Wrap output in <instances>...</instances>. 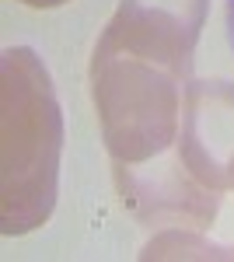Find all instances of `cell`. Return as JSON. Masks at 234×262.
Masks as SVG:
<instances>
[{
    "label": "cell",
    "mask_w": 234,
    "mask_h": 262,
    "mask_svg": "<svg viewBox=\"0 0 234 262\" xmlns=\"http://www.w3.org/2000/svg\"><path fill=\"white\" fill-rule=\"evenodd\" d=\"M210 0H119L91 56V98L112 168L175 150Z\"/></svg>",
    "instance_id": "1"
},
{
    "label": "cell",
    "mask_w": 234,
    "mask_h": 262,
    "mask_svg": "<svg viewBox=\"0 0 234 262\" xmlns=\"http://www.w3.org/2000/svg\"><path fill=\"white\" fill-rule=\"evenodd\" d=\"M63 112L35 49L0 60V231L28 234L53 217L59 192Z\"/></svg>",
    "instance_id": "2"
},
{
    "label": "cell",
    "mask_w": 234,
    "mask_h": 262,
    "mask_svg": "<svg viewBox=\"0 0 234 262\" xmlns=\"http://www.w3.org/2000/svg\"><path fill=\"white\" fill-rule=\"evenodd\" d=\"M175 154L199 185L234 192V84L189 81Z\"/></svg>",
    "instance_id": "3"
},
{
    "label": "cell",
    "mask_w": 234,
    "mask_h": 262,
    "mask_svg": "<svg viewBox=\"0 0 234 262\" xmlns=\"http://www.w3.org/2000/svg\"><path fill=\"white\" fill-rule=\"evenodd\" d=\"M116 182L122 203L143 224H189L196 231H206L220 206V192L199 185L182 168L175 150L147 164L116 168Z\"/></svg>",
    "instance_id": "4"
},
{
    "label": "cell",
    "mask_w": 234,
    "mask_h": 262,
    "mask_svg": "<svg viewBox=\"0 0 234 262\" xmlns=\"http://www.w3.org/2000/svg\"><path fill=\"white\" fill-rule=\"evenodd\" d=\"M227 255L231 259L234 248H217V245H203L196 242L193 234H182V231H168L143 248V259H220Z\"/></svg>",
    "instance_id": "5"
},
{
    "label": "cell",
    "mask_w": 234,
    "mask_h": 262,
    "mask_svg": "<svg viewBox=\"0 0 234 262\" xmlns=\"http://www.w3.org/2000/svg\"><path fill=\"white\" fill-rule=\"evenodd\" d=\"M21 4H28V7H39V11H46V7H59V4H67V0H21Z\"/></svg>",
    "instance_id": "6"
},
{
    "label": "cell",
    "mask_w": 234,
    "mask_h": 262,
    "mask_svg": "<svg viewBox=\"0 0 234 262\" xmlns=\"http://www.w3.org/2000/svg\"><path fill=\"white\" fill-rule=\"evenodd\" d=\"M227 39H231V49H234V0H227Z\"/></svg>",
    "instance_id": "7"
}]
</instances>
